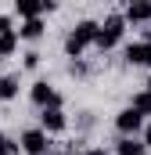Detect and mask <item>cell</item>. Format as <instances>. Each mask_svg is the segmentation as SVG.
<instances>
[{
    "instance_id": "cell-1",
    "label": "cell",
    "mask_w": 151,
    "mask_h": 155,
    "mask_svg": "<svg viewBox=\"0 0 151 155\" xmlns=\"http://www.w3.org/2000/svg\"><path fill=\"white\" fill-rule=\"evenodd\" d=\"M94 36H97V22H94V18L76 22L72 33L65 36V54H69V58H79L86 47H94Z\"/></svg>"
},
{
    "instance_id": "cell-2",
    "label": "cell",
    "mask_w": 151,
    "mask_h": 155,
    "mask_svg": "<svg viewBox=\"0 0 151 155\" xmlns=\"http://www.w3.org/2000/svg\"><path fill=\"white\" fill-rule=\"evenodd\" d=\"M126 25H130V22H126L122 15H108L104 22H97V36H94V47H97V51H112L115 43L122 40Z\"/></svg>"
},
{
    "instance_id": "cell-3",
    "label": "cell",
    "mask_w": 151,
    "mask_h": 155,
    "mask_svg": "<svg viewBox=\"0 0 151 155\" xmlns=\"http://www.w3.org/2000/svg\"><path fill=\"white\" fill-rule=\"evenodd\" d=\"M18 148L25 155H47L50 152V134L40 130V126H33V130H25V134L18 137Z\"/></svg>"
},
{
    "instance_id": "cell-4",
    "label": "cell",
    "mask_w": 151,
    "mask_h": 155,
    "mask_svg": "<svg viewBox=\"0 0 151 155\" xmlns=\"http://www.w3.org/2000/svg\"><path fill=\"white\" fill-rule=\"evenodd\" d=\"M29 97H33V105H36V108H61V94H58L47 79H36V83H33Z\"/></svg>"
},
{
    "instance_id": "cell-5",
    "label": "cell",
    "mask_w": 151,
    "mask_h": 155,
    "mask_svg": "<svg viewBox=\"0 0 151 155\" xmlns=\"http://www.w3.org/2000/svg\"><path fill=\"white\" fill-rule=\"evenodd\" d=\"M115 130H119L122 137H126V134H140V130H144V116L130 105V108H122V112L115 116Z\"/></svg>"
},
{
    "instance_id": "cell-6",
    "label": "cell",
    "mask_w": 151,
    "mask_h": 155,
    "mask_svg": "<svg viewBox=\"0 0 151 155\" xmlns=\"http://www.w3.org/2000/svg\"><path fill=\"white\" fill-rule=\"evenodd\" d=\"M69 126V119L61 108H40V130H47V134H61Z\"/></svg>"
},
{
    "instance_id": "cell-7",
    "label": "cell",
    "mask_w": 151,
    "mask_h": 155,
    "mask_svg": "<svg viewBox=\"0 0 151 155\" xmlns=\"http://www.w3.org/2000/svg\"><path fill=\"white\" fill-rule=\"evenodd\" d=\"M122 18H126V22H133V25H144V22H151V0H130Z\"/></svg>"
},
{
    "instance_id": "cell-8",
    "label": "cell",
    "mask_w": 151,
    "mask_h": 155,
    "mask_svg": "<svg viewBox=\"0 0 151 155\" xmlns=\"http://www.w3.org/2000/svg\"><path fill=\"white\" fill-rule=\"evenodd\" d=\"M18 33V40H29V43H36V40H43V33H47V25H43V18H22V29H14Z\"/></svg>"
},
{
    "instance_id": "cell-9",
    "label": "cell",
    "mask_w": 151,
    "mask_h": 155,
    "mask_svg": "<svg viewBox=\"0 0 151 155\" xmlns=\"http://www.w3.org/2000/svg\"><path fill=\"white\" fill-rule=\"evenodd\" d=\"M126 61H130V65H148V61H151V43H148V40L130 43V47H126Z\"/></svg>"
},
{
    "instance_id": "cell-10",
    "label": "cell",
    "mask_w": 151,
    "mask_h": 155,
    "mask_svg": "<svg viewBox=\"0 0 151 155\" xmlns=\"http://www.w3.org/2000/svg\"><path fill=\"white\" fill-rule=\"evenodd\" d=\"M115 155H148V148H144V141H140L137 134H126V137L115 144Z\"/></svg>"
},
{
    "instance_id": "cell-11",
    "label": "cell",
    "mask_w": 151,
    "mask_h": 155,
    "mask_svg": "<svg viewBox=\"0 0 151 155\" xmlns=\"http://www.w3.org/2000/svg\"><path fill=\"white\" fill-rule=\"evenodd\" d=\"M14 11H18V18H36L40 11V0H14Z\"/></svg>"
},
{
    "instance_id": "cell-12",
    "label": "cell",
    "mask_w": 151,
    "mask_h": 155,
    "mask_svg": "<svg viewBox=\"0 0 151 155\" xmlns=\"http://www.w3.org/2000/svg\"><path fill=\"white\" fill-rule=\"evenodd\" d=\"M18 51V33L11 29V33H0V58H11Z\"/></svg>"
},
{
    "instance_id": "cell-13",
    "label": "cell",
    "mask_w": 151,
    "mask_h": 155,
    "mask_svg": "<svg viewBox=\"0 0 151 155\" xmlns=\"http://www.w3.org/2000/svg\"><path fill=\"white\" fill-rule=\"evenodd\" d=\"M18 97V76H0V101Z\"/></svg>"
},
{
    "instance_id": "cell-14",
    "label": "cell",
    "mask_w": 151,
    "mask_h": 155,
    "mask_svg": "<svg viewBox=\"0 0 151 155\" xmlns=\"http://www.w3.org/2000/svg\"><path fill=\"white\" fill-rule=\"evenodd\" d=\"M140 116H151V90H140V94H133V101H130Z\"/></svg>"
},
{
    "instance_id": "cell-15",
    "label": "cell",
    "mask_w": 151,
    "mask_h": 155,
    "mask_svg": "<svg viewBox=\"0 0 151 155\" xmlns=\"http://www.w3.org/2000/svg\"><path fill=\"white\" fill-rule=\"evenodd\" d=\"M0 155H18V141L7 137V134H0Z\"/></svg>"
},
{
    "instance_id": "cell-16",
    "label": "cell",
    "mask_w": 151,
    "mask_h": 155,
    "mask_svg": "<svg viewBox=\"0 0 151 155\" xmlns=\"http://www.w3.org/2000/svg\"><path fill=\"white\" fill-rule=\"evenodd\" d=\"M22 65L25 69H40V51H25L22 54Z\"/></svg>"
},
{
    "instance_id": "cell-17",
    "label": "cell",
    "mask_w": 151,
    "mask_h": 155,
    "mask_svg": "<svg viewBox=\"0 0 151 155\" xmlns=\"http://www.w3.org/2000/svg\"><path fill=\"white\" fill-rule=\"evenodd\" d=\"M14 29V22H11V15H0V33H11Z\"/></svg>"
},
{
    "instance_id": "cell-18",
    "label": "cell",
    "mask_w": 151,
    "mask_h": 155,
    "mask_svg": "<svg viewBox=\"0 0 151 155\" xmlns=\"http://www.w3.org/2000/svg\"><path fill=\"white\" fill-rule=\"evenodd\" d=\"M140 141H144V148H148V152H151V123H148V126H144V130H140Z\"/></svg>"
},
{
    "instance_id": "cell-19",
    "label": "cell",
    "mask_w": 151,
    "mask_h": 155,
    "mask_svg": "<svg viewBox=\"0 0 151 155\" xmlns=\"http://www.w3.org/2000/svg\"><path fill=\"white\" fill-rule=\"evenodd\" d=\"M140 40H148V43H151V22H144V29H140Z\"/></svg>"
},
{
    "instance_id": "cell-20",
    "label": "cell",
    "mask_w": 151,
    "mask_h": 155,
    "mask_svg": "<svg viewBox=\"0 0 151 155\" xmlns=\"http://www.w3.org/2000/svg\"><path fill=\"white\" fill-rule=\"evenodd\" d=\"M83 155H108V152H104V148H86Z\"/></svg>"
},
{
    "instance_id": "cell-21",
    "label": "cell",
    "mask_w": 151,
    "mask_h": 155,
    "mask_svg": "<svg viewBox=\"0 0 151 155\" xmlns=\"http://www.w3.org/2000/svg\"><path fill=\"white\" fill-rule=\"evenodd\" d=\"M108 4H130V0H108Z\"/></svg>"
},
{
    "instance_id": "cell-22",
    "label": "cell",
    "mask_w": 151,
    "mask_h": 155,
    "mask_svg": "<svg viewBox=\"0 0 151 155\" xmlns=\"http://www.w3.org/2000/svg\"><path fill=\"white\" fill-rule=\"evenodd\" d=\"M148 90H151V79H148Z\"/></svg>"
},
{
    "instance_id": "cell-23",
    "label": "cell",
    "mask_w": 151,
    "mask_h": 155,
    "mask_svg": "<svg viewBox=\"0 0 151 155\" xmlns=\"http://www.w3.org/2000/svg\"><path fill=\"white\" fill-rule=\"evenodd\" d=\"M148 65H151V61H148Z\"/></svg>"
}]
</instances>
